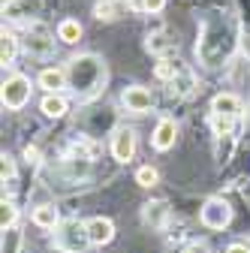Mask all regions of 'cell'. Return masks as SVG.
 Masks as SVG:
<instances>
[{"instance_id":"1","label":"cell","mask_w":250,"mask_h":253,"mask_svg":"<svg viewBox=\"0 0 250 253\" xmlns=\"http://www.w3.org/2000/svg\"><path fill=\"white\" fill-rule=\"evenodd\" d=\"M67 76H70V87L76 97L90 100L106 84V63L97 54H79L67 63Z\"/></svg>"},{"instance_id":"2","label":"cell","mask_w":250,"mask_h":253,"mask_svg":"<svg viewBox=\"0 0 250 253\" xmlns=\"http://www.w3.org/2000/svg\"><path fill=\"white\" fill-rule=\"evenodd\" d=\"M90 244V235H87V223L70 217V220H60L54 226V250L60 253H84Z\"/></svg>"},{"instance_id":"3","label":"cell","mask_w":250,"mask_h":253,"mask_svg":"<svg viewBox=\"0 0 250 253\" xmlns=\"http://www.w3.org/2000/svg\"><path fill=\"white\" fill-rule=\"evenodd\" d=\"M0 97H3V106L6 109H24L27 100H30V79L21 76V73H9L3 79V90H0Z\"/></svg>"},{"instance_id":"4","label":"cell","mask_w":250,"mask_h":253,"mask_svg":"<svg viewBox=\"0 0 250 253\" xmlns=\"http://www.w3.org/2000/svg\"><path fill=\"white\" fill-rule=\"evenodd\" d=\"M199 220H202V226H205V229H226V226L232 223V208H229L226 199L214 196V199H208V202L202 205Z\"/></svg>"},{"instance_id":"5","label":"cell","mask_w":250,"mask_h":253,"mask_svg":"<svg viewBox=\"0 0 250 253\" xmlns=\"http://www.w3.org/2000/svg\"><path fill=\"white\" fill-rule=\"evenodd\" d=\"M121 103L127 106V112H133V115H145V112L154 109V93L148 87H142V84H133V87L124 90Z\"/></svg>"},{"instance_id":"6","label":"cell","mask_w":250,"mask_h":253,"mask_svg":"<svg viewBox=\"0 0 250 253\" xmlns=\"http://www.w3.org/2000/svg\"><path fill=\"white\" fill-rule=\"evenodd\" d=\"M133 154H136V133L127 130V126L115 130V136H112V157L118 163H130Z\"/></svg>"},{"instance_id":"7","label":"cell","mask_w":250,"mask_h":253,"mask_svg":"<svg viewBox=\"0 0 250 253\" xmlns=\"http://www.w3.org/2000/svg\"><path fill=\"white\" fill-rule=\"evenodd\" d=\"M24 45H27L30 54H48V51L54 48V40H51V34H48L40 21H30V30H27Z\"/></svg>"},{"instance_id":"8","label":"cell","mask_w":250,"mask_h":253,"mask_svg":"<svg viewBox=\"0 0 250 253\" xmlns=\"http://www.w3.org/2000/svg\"><path fill=\"white\" fill-rule=\"evenodd\" d=\"M87 235H90V244L93 247H103L115 238V223L109 217H90L87 220Z\"/></svg>"},{"instance_id":"9","label":"cell","mask_w":250,"mask_h":253,"mask_svg":"<svg viewBox=\"0 0 250 253\" xmlns=\"http://www.w3.org/2000/svg\"><path fill=\"white\" fill-rule=\"evenodd\" d=\"M175 139H178V124L172 118H163L157 124V130H154V136H151V145L157 151H169L175 145Z\"/></svg>"},{"instance_id":"10","label":"cell","mask_w":250,"mask_h":253,"mask_svg":"<svg viewBox=\"0 0 250 253\" xmlns=\"http://www.w3.org/2000/svg\"><path fill=\"white\" fill-rule=\"evenodd\" d=\"M211 115L238 121V115H241V100L235 97V93H217V97L211 100Z\"/></svg>"},{"instance_id":"11","label":"cell","mask_w":250,"mask_h":253,"mask_svg":"<svg viewBox=\"0 0 250 253\" xmlns=\"http://www.w3.org/2000/svg\"><path fill=\"white\" fill-rule=\"evenodd\" d=\"M37 82H40V87H45L48 93H60L64 87H70V76H67V70H60V67H45Z\"/></svg>"},{"instance_id":"12","label":"cell","mask_w":250,"mask_h":253,"mask_svg":"<svg viewBox=\"0 0 250 253\" xmlns=\"http://www.w3.org/2000/svg\"><path fill=\"white\" fill-rule=\"evenodd\" d=\"M30 220H34L40 229H54V226L60 223V211H57V205H54V202H42V205H37V208H34Z\"/></svg>"},{"instance_id":"13","label":"cell","mask_w":250,"mask_h":253,"mask_svg":"<svg viewBox=\"0 0 250 253\" xmlns=\"http://www.w3.org/2000/svg\"><path fill=\"white\" fill-rule=\"evenodd\" d=\"M40 0H6L3 3V12L9 15V18H37V12H40Z\"/></svg>"},{"instance_id":"14","label":"cell","mask_w":250,"mask_h":253,"mask_svg":"<svg viewBox=\"0 0 250 253\" xmlns=\"http://www.w3.org/2000/svg\"><path fill=\"white\" fill-rule=\"evenodd\" d=\"M166 217H169V205L160 199V202H148L145 208H142V220L148 226H154V229H160L163 223H166Z\"/></svg>"},{"instance_id":"15","label":"cell","mask_w":250,"mask_h":253,"mask_svg":"<svg viewBox=\"0 0 250 253\" xmlns=\"http://www.w3.org/2000/svg\"><path fill=\"white\" fill-rule=\"evenodd\" d=\"M67 97L64 93H45L42 97V103H40V109H42V115L45 118H64L67 115Z\"/></svg>"},{"instance_id":"16","label":"cell","mask_w":250,"mask_h":253,"mask_svg":"<svg viewBox=\"0 0 250 253\" xmlns=\"http://www.w3.org/2000/svg\"><path fill=\"white\" fill-rule=\"evenodd\" d=\"M57 40L67 42V45H76L82 40V24L76 18H64V21L57 24Z\"/></svg>"},{"instance_id":"17","label":"cell","mask_w":250,"mask_h":253,"mask_svg":"<svg viewBox=\"0 0 250 253\" xmlns=\"http://www.w3.org/2000/svg\"><path fill=\"white\" fill-rule=\"evenodd\" d=\"M0 63H3V67H9V63L15 60V54H18V40H15V34L12 30H6L3 27V34H0Z\"/></svg>"},{"instance_id":"18","label":"cell","mask_w":250,"mask_h":253,"mask_svg":"<svg viewBox=\"0 0 250 253\" xmlns=\"http://www.w3.org/2000/svg\"><path fill=\"white\" fill-rule=\"evenodd\" d=\"M145 48L151 51V54H166V51H172L175 48V40H169L166 34H163V30H160V34H154V37H148V42H145Z\"/></svg>"},{"instance_id":"19","label":"cell","mask_w":250,"mask_h":253,"mask_svg":"<svg viewBox=\"0 0 250 253\" xmlns=\"http://www.w3.org/2000/svg\"><path fill=\"white\" fill-rule=\"evenodd\" d=\"M178 67H181V63H172L169 57H160V63H157V70H154V76H157L160 82H172L175 73H178Z\"/></svg>"},{"instance_id":"20","label":"cell","mask_w":250,"mask_h":253,"mask_svg":"<svg viewBox=\"0 0 250 253\" xmlns=\"http://www.w3.org/2000/svg\"><path fill=\"white\" fill-rule=\"evenodd\" d=\"M127 3H130L133 9H142V12H148V15H157V12H163L166 0H127Z\"/></svg>"},{"instance_id":"21","label":"cell","mask_w":250,"mask_h":253,"mask_svg":"<svg viewBox=\"0 0 250 253\" xmlns=\"http://www.w3.org/2000/svg\"><path fill=\"white\" fill-rule=\"evenodd\" d=\"M0 208H3V214H0V226H3V232H6V229H12V223H15L18 208H15L9 199H3V205H0Z\"/></svg>"},{"instance_id":"22","label":"cell","mask_w":250,"mask_h":253,"mask_svg":"<svg viewBox=\"0 0 250 253\" xmlns=\"http://www.w3.org/2000/svg\"><path fill=\"white\" fill-rule=\"evenodd\" d=\"M157 169H154V166H142L139 172H136V184L139 187H154V184H157Z\"/></svg>"},{"instance_id":"23","label":"cell","mask_w":250,"mask_h":253,"mask_svg":"<svg viewBox=\"0 0 250 253\" xmlns=\"http://www.w3.org/2000/svg\"><path fill=\"white\" fill-rule=\"evenodd\" d=\"M211 126H214L217 136H229L232 126H235V121L232 118H220V115H211Z\"/></svg>"},{"instance_id":"24","label":"cell","mask_w":250,"mask_h":253,"mask_svg":"<svg viewBox=\"0 0 250 253\" xmlns=\"http://www.w3.org/2000/svg\"><path fill=\"white\" fill-rule=\"evenodd\" d=\"M93 15H97L100 21H115L118 15H115V3L112 0H100L97 6H93Z\"/></svg>"},{"instance_id":"25","label":"cell","mask_w":250,"mask_h":253,"mask_svg":"<svg viewBox=\"0 0 250 253\" xmlns=\"http://www.w3.org/2000/svg\"><path fill=\"white\" fill-rule=\"evenodd\" d=\"M0 160H3V166H0V175H3V184H12V181H15V160H12L9 154H3Z\"/></svg>"},{"instance_id":"26","label":"cell","mask_w":250,"mask_h":253,"mask_svg":"<svg viewBox=\"0 0 250 253\" xmlns=\"http://www.w3.org/2000/svg\"><path fill=\"white\" fill-rule=\"evenodd\" d=\"M181 253H211V247L205 241H190V244H184Z\"/></svg>"},{"instance_id":"27","label":"cell","mask_w":250,"mask_h":253,"mask_svg":"<svg viewBox=\"0 0 250 253\" xmlns=\"http://www.w3.org/2000/svg\"><path fill=\"white\" fill-rule=\"evenodd\" d=\"M24 157H27V160H30V163H40V151H37L34 145H27V151H24Z\"/></svg>"},{"instance_id":"28","label":"cell","mask_w":250,"mask_h":253,"mask_svg":"<svg viewBox=\"0 0 250 253\" xmlns=\"http://www.w3.org/2000/svg\"><path fill=\"white\" fill-rule=\"evenodd\" d=\"M226 253H250V250H247L244 244H229V247H226Z\"/></svg>"}]
</instances>
